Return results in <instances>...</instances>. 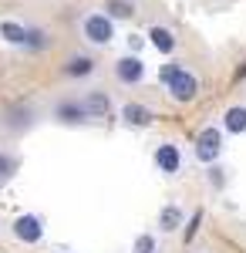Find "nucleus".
<instances>
[{
  "mask_svg": "<svg viewBox=\"0 0 246 253\" xmlns=\"http://www.w3.org/2000/svg\"><path fill=\"white\" fill-rule=\"evenodd\" d=\"M236 78H246V64H243V68H240V71H236Z\"/></svg>",
  "mask_w": 246,
  "mask_h": 253,
  "instance_id": "obj_23",
  "label": "nucleus"
},
{
  "mask_svg": "<svg viewBox=\"0 0 246 253\" xmlns=\"http://www.w3.org/2000/svg\"><path fill=\"white\" fill-rule=\"evenodd\" d=\"M192 156L199 159L203 166H216L219 156H223V128L206 125V128L196 135V149H192Z\"/></svg>",
  "mask_w": 246,
  "mask_h": 253,
  "instance_id": "obj_2",
  "label": "nucleus"
},
{
  "mask_svg": "<svg viewBox=\"0 0 246 253\" xmlns=\"http://www.w3.org/2000/svg\"><path fill=\"white\" fill-rule=\"evenodd\" d=\"M182 226V210L179 206H165L162 213H159V230L162 233H175Z\"/></svg>",
  "mask_w": 246,
  "mask_h": 253,
  "instance_id": "obj_16",
  "label": "nucleus"
},
{
  "mask_svg": "<svg viewBox=\"0 0 246 253\" xmlns=\"http://www.w3.org/2000/svg\"><path fill=\"white\" fill-rule=\"evenodd\" d=\"M78 27H81V38L88 44H95V47H108L115 41V20L105 10H84Z\"/></svg>",
  "mask_w": 246,
  "mask_h": 253,
  "instance_id": "obj_1",
  "label": "nucleus"
},
{
  "mask_svg": "<svg viewBox=\"0 0 246 253\" xmlns=\"http://www.w3.org/2000/svg\"><path fill=\"white\" fill-rule=\"evenodd\" d=\"M165 88H169V98H172V101L189 105V101H196V95H199V78H196V71L182 68V71H179V75H175Z\"/></svg>",
  "mask_w": 246,
  "mask_h": 253,
  "instance_id": "obj_4",
  "label": "nucleus"
},
{
  "mask_svg": "<svg viewBox=\"0 0 246 253\" xmlns=\"http://www.w3.org/2000/svg\"><path fill=\"white\" fill-rule=\"evenodd\" d=\"M149 44L159 51V54H165V58H169V54H175V47H179V38L172 34L169 27L152 24V27H149Z\"/></svg>",
  "mask_w": 246,
  "mask_h": 253,
  "instance_id": "obj_8",
  "label": "nucleus"
},
{
  "mask_svg": "<svg viewBox=\"0 0 246 253\" xmlns=\"http://www.w3.org/2000/svg\"><path fill=\"white\" fill-rule=\"evenodd\" d=\"M122 122L128 125V128H149L152 125V108H145V105H138V101H128V105H122Z\"/></svg>",
  "mask_w": 246,
  "mask_h": 253,
  "instance_id": "obj_9",
  "label": "nucleus"
},
{
  "mask_svg": "<svg viewBox=\"0 0 246 253\" xmlns=\"http://www.w3.org/2000/svg\"><path fill=\"white\" fill-rule=\"evenodd\" d=\"M54 118L61 122V125H84V122H91V115H88V108H84V105H81L78 98H68V101H57Z\"/></svg>",
  "mask_w": 246,
  "mask_h": 253,
  "instance_id": "obj_7",
  "label": "nucleus"
},
{
  "mask_svg": "<svg viewBox=\"0 0 246 253\" xmlns=\"http://www.w3.org/2000/svg\"><path fill=\"white\" fill-rule=\"evenodd\" d=\"M3 125H7V128H14V132H17V128H31V125H34V112H31L27 105H24V108L17 105V108H10V112H7Z\"/></svg>",
  "mask_w": 246,
  "mask_h": 253,
  "instance_id": "obj_14",
  "label": "nucleus"
},
{
  "mask_svg": "<svg viewBox=\"0 0 246 253\" xmlns=\"http://www.w3.org/2000/svg\"><path fill=\"white\" fill-rule=\"evenodd\" d=\"M152 159H155V169L162 175H175L182 169V152H179V145H172V142H162Z\"/></svg>",
  "mask_w": 246,
  "mask_h": 253,
  "instance_id": "obj_6",
  "label": "nucleus"
},
{
  "mask_svg": "<svg viewBox=\"0 0 246 253\" xmlns=\"http://www.w3.org/2000/svg\"><path fill=\"white\" fill-rule=\"evenodd\" d=\"M98 71V64L91 54H71V58L64 61V75L68 78H91Z\"/></svg>",
  "mask_w": 246,
  "mask_h": 253,
  "instance_id": "obj_10",
  "label": "nucleus"
},
{
  "mask_svg": "<svg viewBox=\"0 0 246 253\" xmlns=\"http://www.w3.org/2000/svg\"><path fill=\"white\" fill-rule=\"evenodd\" d=\"M10 233H14V240L27 243V247H38L44 240V219L38 213H20L14 219V226H10Z\"/></svg>",
  "mask_w": 246,
  "mask_h": 253,
  "instance_id": "obj_3",
  "label": "nucleus"
},
{
  "mask_svg": "<svg viewBox=\"0 0 246 253\" xmlns=\"http://www.w3.org/2000/svg\"><path fill=\"white\" fill-rule=\"evenodd\" d=\"M179 71H182V64H179V61H169V64H162V68H159V81H162V84H169Z\"/></svg>",
  "mask_w": 246,
  "mask_h": 253,
  "instance_id": "obj_20",
  "label": "nucleus"
},
{
  "mask_svg": "<svg viewBox=\"0 0 246 253\" xmlns=\"http://www.w3.org/2000/svg\"><path fill=\"white\" fill-rule=\"evenodd\" d=\"M223 132L229 135H246V105H233L223 115Z\"/></svg>",
  "mask_w": 246,
  "mask_h": 253,
  "instance_id": "obj_12",
  "label": "nucleus"
},
{
  "mask_svg": "<svg viewBox=\"0 0 246 253\" xmlns=\"http://www.w3.org/2000/svg\"><path fill=\"white\" fill-rule=\"evenodd\" d=\"M209 182H212L216 189H223V186H226V175H223L219 166H209Z\"/></svg>",
  "mask_w": 246,
  "mask_h": 253,
  "instance_id": "obj_21",
  "label": "nucleus"
},
{
  "mask_svg": "<svg viewBox=\"0 0 246 253\" xmlns=\"http://www.w3.org/2000/svg\"><path fill=\"white\" fill-rule=\"evenodd\" d=\"M105 14L112 20H128L135 17V3L132 0H105Z\"/></svg>",
  "mask_w": 246,
  "mask_h": 253,
  "instance_id": "obj_17",
  "label": "nucleus"
},
{
  "mask_svg": "<svg viewBox=\"0 0 246 253\" xmlns=\"http://www.w3.org/2000/svg\"><path fill=\"white\" fill-rule=\"evenodd\" d=\"M199 223H203V213H192V219H189V226H186V243H189L192 236H196V230H199Z\"/></svg>",
  "mask_w": 246,
  "mask_h": 253,
  "instance_id": "obj_22",
  "label": "nucleus"
},
{
  "mask_svg": "<svg viewBox=\"0 0 246 253\" xmlns=\"http://www.w3.org/2000/svg\"><path fill=\"white\" fill-rule=\"evenodd\" d=\"M81 105L88 108L91 118H105L108 112H112V98L105 95V91H88V95L81 98Z\"/></svg>",
  "mask_w": 246,
  "mask_h": 253,
  "instance_id": "obj_13",
  "label": "nucleus"
},
{
  "mask_svg": "<svg viewBox=\"0 0 246 253\" xmlns=\"http://www.w3.org/2000/svg\"><path fill=\"white\" fill-rule=\"evenodd\" d=\"M132 253H159V243H155V236L152 233H142L138 240L132 243Z\"/></svg>",
  "mask_w": 246,
  "mask_h": 253,
  "instance_id": "obj_19",
  "label": "nucleus"
},
{
  "mask_svg": "<svg viewBox=\"0 0 246 253\" xmlns=\"http://www.w3.org/2000/svg\"><path fill=\"white\" fill-rule=\"evenodd\" d=\"M115 78L122 84H142L145 81V61L138 54H125V58L115 61Z\"/></svg>",
  "mask_w": 246,
  "mask_h": 253,
  "instance_id": "obj_5",
  "label": "nucleus"
},
{
  "mask_svg": "<svg viewBox=\"0 0 246 253\" xmlns=\"http://www.w3.org/2000/svg\"><path fill=\"white\" fill-rule=\"evenodd\" d=\"M0 41L10 44V47H24V41H27V24H20V20H0Z\"/></svg>",
  "mask_w": 246,
  "mask_h": 253,
  "instance_id": "obj_11",
  "label": "nucleus"
},
{
  "mask_svg": "<svg viewBox=\"0 0 246 253\" xmlns=\"http://www.w3.org/2000/svg\"><path fill=\"white\" fill-rule=\"evenodd\" d=\"M44 47H51V34H47L44 27H31V24H27V41H24V51H44Z\"/></svg>",
  "mask_w": 246,
  "mask_h": 253,
  "instance_id": "obj_15",
  "label": "nucleus"
},
{
  "mask_svg": "<svg viewBox=\"0 0 246 253\" xmlns=\"http://www.w3.org/2000/svg\"><path fill=\"white\" fill-rule=\"evenodd\" d=\"M17 169H20V159L14 156V152H3V149H0V186L10 182V179L17 175Z\"/></svg>",
  "mask_w": 246,
  "mask_h": 253,
  "instance_id": "obj_18",
  "label": "nucleus"
}]
</instances>
